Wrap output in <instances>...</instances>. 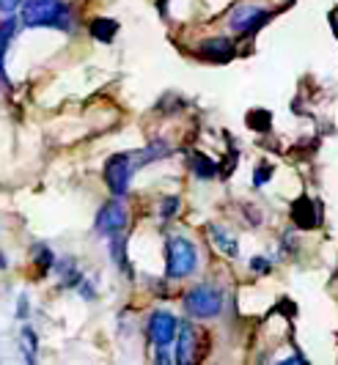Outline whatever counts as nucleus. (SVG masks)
Masks as SVG:
<instances>
[{
	"mask_svg": "<svg viewBox=\"0 0 338 365\" xmlns=\"http://www.w3.org/2000/svg\"><path fill=\"white\" fill-rule=\"evenodd\" d=\"M69 6L63 0H25L22 22L28 28H61L69 31Z\"/></svg>",
	"mask_w": 338,
	"mask_h": 365,
	"instance_id": "f257e3e1",
	"label": "nucleus"
},
{
	"mask_svg": "<svg viewBox=\"0 0 338 365\" xmlns=\"http://www.w3.org/2000/svg\"><path fill=\"white\" fill-rule=\"evenodd\" d=\"M198 267V247L188 237L173 234L165 245V277L168 280H182L195 272Z\"/></svg>",
	"mask_w": 338,
	"mask_h": 365,
	"instance_id": "f03ea898",
	"label": "nucleus"
},
{
	"mask_svg": "<svg viewBox=\"0 0 338 365\" xmlns=\"http://www.w3.org/2000/svg\"><path fill=\"white\" fill-rule=\"evenodd\" d=\"M140 151H135V154H113L108 165H105V182L111 187V192L116 198H121V195H127L130 192V184H132V176H135V170L140 168Z\"/></svg>",
	"mask_w": 338,
	"mask_h": 365,
	"instance_id": "7ed1b4c3",
	"label": "nucleus"
},
{
	"mask_svg": "<svg viewBox=\"0 0 338 365\" xmlns=\"http://www.w3.org/2000/svg\"><path fill=\"white\" fill-rule=\"evenodd\" d=\"M185 308L195 319H215L223 313V292L212 283H198L185 297Z\"/></svg>",
	"mask_w": 338,
	"mask_h": 365,
	"instance_id": "20e7f679",
	"label": "nucleus"
},
{
	"mask_svg": "<svg viewBox=\"0 0 338 365\" xmlns=\"http://www.w3.org/2000/svg\"><path fill=\"white\" fill-rule=\"evenodd\" d=\"M179 332V319L168 311H154L149 316V338L157 349H168L176 341Z\"/></svg>",
	"mask_w": 338,
	"mask_h": 365,
	"instance_id": "39448f33",
	"label": "nucleus"
},
{
	"mask_svg": "<svg viewBox=\"0 0 338 365\" xmlns=\"http://www.w3.org/2000/svg\"><path fill=\"white\" fill-rule=\"evenodd\" d=\"M127 206L118 201H108L102 209H99V215H96V231L102 234V237H118L124 228H127Z\"/></svg>",
	"mask_w": 338,
	"mask_h": 365,
	"instance_id": "423d86ee",
	"label": "nucleus"
},
{
	"mask_svg": "<svg viewBox=\"0 0 338 365\" xmlns=\"http://www.w3.org/2000/svg\"><path fill=\"white\" fill-rule=\"evenodd\" d=\"M267 19H270V11H267V9H259V6H240V9L231 14V28H234L237 34H256Z\"/></svg>",
	"mask_w": 338,
	"mask_h": 365,
	"instance_id": "0eeeda50",
	"label": "nucleus"
},
{
	"mask_svg": "<svg viewBox=\"0 0 338 365\" xmlns=\"http://www.w3.org/2000/svg\"><path fill=\"white\" fill-rule=\"evenodd\" d=\"M292 220H295V225L302 228V231H311V228H317L322 222V215H319V206L311 201V198H297L295 206H292Z\"/></svg>",
	"mask_w": 338,
	"mask_h": 365,
	"instance_id": "6e6552de",
	"label": "nucleus"
},
{
	"mask_svg": "<svg viewBox=\"0 0 338 365\" xmlns=\"http://www.w3.org/2000/svg\"><path fill=\"white\" fill-rule=\"evenodd\" d=\"M198 53L204 55V58H212V61H228V58H234V41L225 36L207 38V41L198 47Z\"/></svg>",
	"mask_w": 338,
	"mask_h": 365,
	"instance_id": "1a4fd4ad",
	"label": "nucleus"
},
{
	"mask_svg": "<svg viewBox=\"0 0 338 365\" xmlns=\"http://www.w3.org/2000/svg\"><path fill=\"white\" fill-rule=\"evenodd\" d=\"M176 335H179V344H176V360H179V363H190V360H193V349H195V329H193L190 322H185Z\"/></svg>",
	"mask_w": 338,
	"mask_h": 365,
	"instance_id": "9d476101",
	"label": "nucleus"
},
{
	"mask_svg": "<svg viewBox=\"0 0 338 365\" xmlns=\"http://www.w3.org/2000/svg\"><path fill=\"white\" fill-rule=\"evenodd\" d=\"M212 242H215V245H217V250H223L228 258L240 256V242L231 237L228 231H223V228H212Z\"/></svg>",
	"mask_w": 338,
	"mask_h": 365,
	"instance_id": "9b49d317",
	"label": "nucleus"
},
{
	"mask_svg": "<svg viewBox=\"0 0 338 365\" xmlns=\"http://www.w3.org/2000/svg\"><path fill=\"white\" fill-rule=\"evenodd\" d=\"M193 173L201 179H212V176H217V163L204 154H193Z\"/></svg>",
	"mask_w": 338,
	"mask_h": 365,
	"instance_id": "f8f14e48",
	"label": "nucleus"
},
{
	"mask_svg": "<svg viewBox=\"0 0 338 365\" xmlns=\"http://www.w3.org/2000/svg\"><path fill=\"white\" fill-rule=\"evenodd\" d=\"M116 28H118V25H116L113 19H94V22H91V34H94L99 41H111L113 34H116Z\"/></svg>",
	"mask_w": 338,
	"mask_h": 365,
	"instance_id": "ddd939ff",
	"label": "nucleus"
},
{
	"mask_svg": "<svg viewBox=\"0 0 338 365\" xmlns=\"http://www.w3.org/2000/svg\"><path fill=\"white\" fill-rule=\"evenodd\" d=\"M11 34H14V22L9 19V22L0 25V77H6V74H3V58H6V47H9V41H11Z\"/></svg>",
	"mask_w": 338,
	"mask_h": 365,
	"instance_id": "4468645a",
	"label": "nucleus"
},
{
	"mask_svg": "<svg viewBox=\"0 0 338 365\" xmlns=\"http://www.w3.org/2000/svg\"><path fill=\"white\" fill-rule=\"evenodd\" d=\"M53 261H56V258H53V253H50V247L39 245L36 247V264L39 267H44V269H47V267H53Z\"/></svg>",
	"mask_w": 338,
	"mask_h": 365,
	"instance_id": "2eb2a0df",
	"label": "nucleus"
},
{
	"mask_svg": "<svg viewBox=\"0 0 338 365\" xmlns=\"http://www.w3.org/2000/svg\"><path fill=\"white\" fill-rule=\"evenodd\" d=\"M270 176H272V168H270V165H259V170L253 173V184L262 187L264 182H270Z\"/></svg>",
	"mask_w": 338,
	"mask_h": 365,
	"instance_id": "dca6fc26",
	"label": "nucleus"
},
{
	"mask_svg": "<svg viewBox=\"0 0 338 365\" xmlns=\"http://www.w3.org/2000/svg\"><path fill=\"white\" fill-rule=\"evenodd\" d=\"M25 0H0V14H14Z\"/></svg>",
	"mask_w": 338,
	"mask_h": 365,
	"instance_id": "f3484780",
	"label": "nucleus"
},
{
	"mask_svg": "<svg viewBox=\"0 0 338 365\" xmlns=\"http://www.w3.org/2000/svg\"><path fill=\"white\" fill-rule=\"evenodd\" d=\"M176 209H179V198H165V203H163V217L176 215Z\"/></svg>",
	"mask_w": 338,
	"mask_h": 365,
	"instance_id": "a211bd4d",
	"label": "nucleus"
},
{
	"mask_svg": "<svg viewBox=\"0 0 338 365\" xmlns=\"http://www.w3.org/2000/svg\"><path fill=\"white\" fill-rule=\"evenodd\" d=\"M250 267H253L256 272H267V269H270V261H267V258H253Z\"/></svg>",
	"mask_w": 338,
	"mask_h": 365,
	"instance_id": "6ab92c4d",
	"label": "nucleus"
},
{
	"mask_svg": "<svg viewBox=\"0 0 338 365\" xmlns=\"http://www.w3.org/2000/svg\"><path fill=\"white\" fill-rule=\"evenodd\" d=\"M3 267H6V258H3V253H0V269H3Z\"/></svg>",
	"mask_w": 338,
	"mask_h": 365,
	"instance_id": "aec40b11",
	"label": "nucleus"
}]
</instances>
